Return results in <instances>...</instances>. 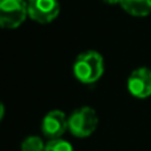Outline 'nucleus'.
<instances>
[{
  "label": "nucleus",
  "mask_w": 151,
  "mask_h": 151,
  "mask_svg": "<svg viewBox=\"0 0 151 151\" xmlns=\"http://www.w3.org/2000/svg\"><path fill=\"white\" fill-rule=\"evenodd\" d=\"M98 127V114L90 106H81L68 117V130L77 138H88Z\"/></svg>",
  "instance_id": "f03ea898"
},
{
  "label": "nucleus",
  "mask_w": 151,
  "mask_h": 151,
  "mask_svg": "<svg viewBox=\"0 0 151 151\" xmlns=\"http://www.w3.org/2000/svg\"><path fill=\"white\" fill-rule=\"evenodd\" d=\"M104 3H106V4H119L121 0H102Z\"/></svg>",
  "instance_id": "9b49d317"
},
{
  "label": "nucleus",
  "mask_w": 151,
  "mask_h": 151,
  "mask_svg": "<svg viewBox=\"0 0 151 151\" xmlns=\"http://www.w3.org/2000/svg\"><path fill=\"white\" fill-rule=\"evenodd\" d=\"M105 60L97 50H86L77 56L73 63V74L81 83H96L104 76Z\"/></svg>",
  "instance_id": "f257e3e1"
},
{
  "label": "nucleus",
  "mask_w": 151,
  "mask_h": 151,
  "mask_svg": "<svg viewBox=\"0 0 151 151\" xmlns=\"http://www.w3.org/2000/svg\"><path fill=\"white\" fill-rule=\"evenodd\" d=\"M68 130V117L61 110H50L41 121V131L49 141L60 139Z\"/></svg>",
  "instance_id": "423d86ee"
},
{
  "label": "nucleus",
  "mask_w": 151,
  "mask_h": 151,
  "mask_svg": "<svg viewBox=\"0 0 151 151\" xmlns=\"http://www.w3.org/2000/svg\"><path fill=\"white\" fill-rule=\"evenodd\" d=\"M127 90L138 99L151 97V69L146 66L134 69L127 77Z\"/></svg>",
  "instance_id": "39448f33"
},
{
  "label": "nucleus",
  "mask_w": 151,
  "mask_h": 151,
  "mask_svg": "<svg viewBox=\"0 0 151 151\" xmlns=\"http://www.w3.org/2000/svg\"><path fill=\"white\" fill-rule=\"evenodd\" d=\"M45 146H47V143H44V141L40 137L29 135L21 142L20 150L21 151H45Z\"/></svg>",
  "instance_id": "6e6552de"
},
{
  "label": "nucleus",
  "mask_w": 151,
  "mask_h": 151,
  "mask_svg": "<svg viewBox=\"0 0 151 151\" xmlns=\"http://www.w3.org/2000/svg\"><path fill=\"white\" fill-rule=\"evenodd\" d=\"M4 113H5L4 105H3V102L0 101V122H1V121H3V118H4Z\"/></svg>",
  "instance_id": "9d476101"
},
{
  "label": "nucleus",
  "mask_w": 151,
  "mask_h": 151,
  "mask_svg": "<svg viewBox=\"0 0 151 151\" xmlns=\"http://www.w3.org/2000/svg\"><path fill=\"white\" fill-rule=\"evenodd\" d=\"M119 5L126 13L135 17H146L151 13V0H121Z\"/></svg>",
  "instance_id": "0eeeda50"
},
{
  "label": "nucleus",
  "mask_w": 151,
  "mask_h": 151,
  "mask_svg": "<svg viewBox=\"0 0 151 151\" xmlns=\"http://www.w3.org/2000/svg\"><path fill=\"white\" fill-rule=\"evenodd\" d=\"M28 17L25 0H0V28L16 29Z\"/></svg>",
  "instance_id": "7ed1b4c3"
},
{
  "label": "nucleus",
  "mask_w": 151,
  "mask_h": 151,
  "mask_svg": "<svg viewBox=\"0 0 151 151\" xmlns=\"http://www.w3.org/2000/svg\"><path fill=\"white\" fill-rule=\"evenodd\" d=\"M45 151H74V147L65 139H52L47 142Z\"/></svg>",
  "instance_id": "1a4fd4ad"
},
{
  "label": "nucleus",
  "mask_w": 151,
  "mask_h": 151,
  "mask_svg": "<svg viewBox=\"0 0 151 151\" xmlns=\"http://www.w3.org/2000/svg\"><path fill=\"white\" fill-rule=\"evenodd\" d=\"M27 5L28 17L39 24L52 23L61 11L58 0H27Z\"/></svg>",
  "instance_id": "20e7f679"
}]
</instances>
